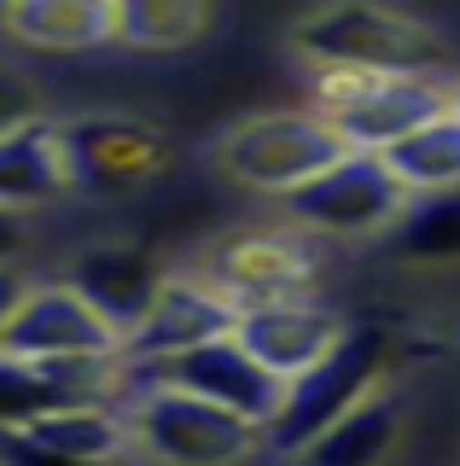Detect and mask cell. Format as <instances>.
Here are the masks:
<instances>
[{
    "instance_id": "cell-7",
    "label": "cell",
    "mask_w": 460,
    "mask_h": 466,
    "mask_svg": "<svg viewBox=\"0 0 460 466\" xmlns=\"http://www.w3.org/2000/svg\"><path fill=\"white\" fill-rule=\"evenodd\" d=\"M285 216L309 233H385L402 222L408 210V187L385 169V157L373 152H344L333 169H321L315 181H304L297 193H285Z\"/></svg>"
},
{
    "instance_id": "cell-24",
    "label": "cell",
    "mask_w": 460,
    "mask_h": 466,
    "mask_svg": "<svg viewBox=\"0 0 460 466\" xmlns=\"http://www.w3.org/2000/svg\"><path fill=\"white\" fill-rule=\"evenodd\" d=\"M24 245H30V228H24V216L0 210V268H18Z\"/></svg>"
},
{
    "instance_id": "cell-17",
    "label": "cell",
    "mask_w": 460,
    "mask_h": 466,
    "mask_svg": "<svg viewBox=\"0 0 460 466\" xmlns=\"http://www.w3.org/2000/svg\"><path fill=\"white\" fill-rule=\"evenodd\" d=\"M0 29L35 53H94L111 47V0H18L0 12Z\"/></svg>"
},
{
    "instance_id": "cell-6",
    "label": "cell",
    "mask_w": 460,
    "mask_h": 466,
    "mask_svg": "<svg viewBox=\"0 0 460 466\" xmlns=\"http://www.w3.org/2000/svg\"><path fill=\"white\" fill-rule=\"evenodd\" d=\"M315 245L304 233L285 228H251L222 239L215 251L198 262V280H205L227 309H268V303H292L315 286Z\"/></svg>"
},
{
    "instance_id": "cell-9",
    "label": "cell",
    "mask_w": 460,
    "mask_h": 466,
    "mask_svg": "<svg viewBox=\"0 0 460 466\" xmlns=\"http://www.w3.org/2000/svg\"><path fill=\"white\" fill-rule=\"evenodd\" d=\"M135 385H164V390H186L198 402H215L227 414L251 420V426H268L280 414V397L285 385L275 373H263L256 361L245 356V344L227 332V339H210L198 350H181V356L157 361V368H128Z\"/></svg>"
},
{
    "instance_id": "cell-21",
    "label": "cell",
    "mask_w": 460,
    "mask_h": 466,
    "mask_svg": "<svg viewBox=\"0 0 460 466\" xmlns=\"http://www.w3.org/2000/svg\"><path fill=\"white\" fill-rule=\"evenodd\" d=\"M396 257L408 262H460V187L455 193L408 198L402 222L391 228Z\"/></svg>"
},
{
    "instance_id": "cell-5",
    "label": "cell",
    "mask_w": 460,
    "mask_h": 466,
    "mask_svg": "<svg viewBox=\"0 0 460 466\" xmlns=\"http://www.w3.org/2000/svg\"><path fill=\"white\" fill-rule=\"evenodd\" d=\"M338 157H344V140L315 111L251 116V123L227 128L222 146H215V164H222L227 181L251 187V193H268V198L297 193L321 169H333Z\"/></svg>"
},
{
    "instance_id": "cell-14",
    "label": "cell",
    "mask_w": 460,
    "mask_h": 466,
    "mask_svg": "<svg viewBox=\"0 0 460 466\" xmlns=\"http://www.w3.org/2000/svg\"><path fill=\"white\" fill-rule=\"evenodd\" d=\"M65 286L76 291L117 339H128V332L146 320V309L157 303V291L169 286V268L146 251V245H94V251H82L70 262Z\"/></svg>"
},
{
    "instance_id": "cell-3",
    "label": "cell",
    "mask_w": 460,
    "mask_h": 466,
    "mask_svg": "<svg viewBox=\"0 0 460 466\" xmlns=\"http://www.w3.org/2000/svg\"><path fill=\"white\" fill-rule=\"evenodd\" d=\"M128 443L157 466H251L263 461V426L198 402L186 390L140 385L128 397Z\"/></svg>"
},
{
    "instance_id": "cell-13",
    "label": "cell",
    "mask_w": 460,
    "mask_h": 466,
    "mask_svg": "<svg viewBox=\"0 0 460 466\" xmlns=\"http://www.w3.org/2000/svg\"><path fill=\"white\" fill-rule=\"evenodd\" d=\"M234 327H239V309H227L198 274H169V286L157 291L146 320L123 339V361L128 368H157V361L181 356V350L227 339Z\"/></svg>"
},
{
    "instance_id": "cell-12",
    "label": "cell",
    "mask_w": 460,
    "mask_h": 466,
    "mask_svg": "<svg viewBox=\"0 0 460 466\" xmlns=\"http://www.w3.org/2000/svg\"><path fill=\"white\" fill-rule=\"evenodd\" d=\"M344 332L350 327H344L333 309H321V303H309V298H292V303H268V309H245L239 327H234V339L245 344V356L263 373H275L280 385H292V379H304L309 368H321V361L333 356Z\"/></svg>"
},
{
    "instance_id": "cell-15",
    "label": "cell",
    "mask_w": 460,
    "mask_h": 466,
    "mask_svg": "<svg viewBox=\"0 0 460 466\" xmlns=\"http://www.w3.org/2000/svg\"><path fill=\"white\" fill-rule=\"evenodd\" d=\"M402 437V390L373 385L344 420H333L297 461L285 466H385Z\"/></svg>"
},
{
    "instance_id": "cell-8",
    "label": "cell",
    "mask_w": 460,
    "mask_h": 466,
    "mask_svg": "<svg viewBox=\"0 0 460 466\" xmlns=\"http://www.w3.org/2000/svg\"><path fill=\"white\" fill-rule=\"evenodd\" d=\"M59 146H65L70 187L94 198L135 193L169 164L164 128L146 123V116H76V123H59Z\"/></svg>"
},
{
    "instance_id": "cell-4",
    "label": "cell",
    "mask_w": 460,
    "mask_h": 466,
    "mask_svg": "<svg viewBox=\"0 0 460 466\" xmlns=\"http://www.w3.org/2000/svg\"><path fill=\"white\" fill-rule=\"evenodd\" d=\"M292 41L315 70H362V76H425L443 58L431 29L385 6H326L297 24Z\"/></svg>"
},
{
    "instance_id": "cell-2",
    "label": "cell",
    "mask_w": 460,
    "mask_h": 466,
    "mask_svg": "<svg viewBox=\"0 0 460 466\" xmlns=\"http://www.w3.org/2000/svg\"><path fill=\"white\" fill-rule=\"evenodd\" d=\"M373 385H385V332L379 327H350L338 339V350L309 368L304 379H292L280 397V414L263 426V461H297L304 449L321 437L333 420H344Z\"/></svg>"
},
{
    "instance_id": "cell-1",
    "label": "cell",
    "mask_w": 460,
    "mask_h": 466,
    "mask_svg": "<svg viewBox=\"0 0 460 466\" xmlns=\"http://www.w3.org/2000/svg\"><path fill=\"white\" fill-rule=\"evenodd\" d=\"M315 116L344 140V152L385 157L396 140L449 111V87L431 76H362V70H315Z\"/></svg>"
},
{
    "instance_id": "cell-18",
    "label": "cell",
    "mask_w": 460,
    "mask_h": 466,
    "mask_svg": "<svg viewBox=\"0 0 460 466\" xmlns=\"http://www.w3.org/2000/svg\"><path fill=\"white\" fill-rule=\"evenodd\" d=\"M210 35V6L198 0H117L111 6V47L181 53Z\"/></svg>"
},
{
    "instance_id": "cell-23",
    "label": "cell",
    "mask_w": 460,
    "mask_h": 466,
    "mask_svg": "<svg viewBox=\"0 0 460 466\" xmlns=\"http://www.w3.org/2000/svg\"><path fill=\"white\" fill-rule=\"evenodd\" d=\"M0 466H88V461H65L53 449L30 443L24 431H0Z\"/></svg>"
},
{
    "instance_id": "cell-26",
    "label": "cell",
    "mask_w": 460,
    "mask_h": 466,
    "mask_svg": "<svg viewBox=\"0 0 460 466\" xmlns=\"http://www.w3.org/2000/svg\"><path fill=\"white\" fill-rule=\"evenodd\" d=\"M449 111H455V116H460V82H455V87H449Z\"/></svg>"
},
{
    "instance_id": "cell-25",
    "label": "cell",
    "mask_w": 460,
    "mask_h": 466,
    "mask_svg": "<svg viewBox=\"0 0 460 466\" xmlns=\"http://www.w3.org/2000/svg\"><path fill=\"white\" fill-rule=\"evenodd\" d=\"M24 291H30V286H24V274H18V268H0V320L12 315V303H18Z\"/></svg>"
},
{
    "instance_id": "cell-19",
    "label": "cell",
    "mask_w": 460,
    "mask_h": 466,
    "mask_svg": "<svg viewBox=\"0 0 460 466\" xmlns=\"http://www.w3.org/2000/svg\"><path fill=\"white\" fill-rule=\"evenodd\" d=\"M24 437L53 449V455H65V461L117 466L128 455V414H117L111 402H88V408H65L53 420H35Z\"/></svg>"
},
{
    "instance_id": "cell-22",
    "label": "cell",
    "mask_w": 460,
    "mask_h": 466,
    "mask_svg": "<svg viewBox=\"0 0 460 466\" xmlns=\"http://www.w3.org/2000/svg\"><path fill=\"white\" fill-rule=\"evenodd\" d=\"M41 123V106H35V87L18 76V70L0 65V135H12V128H30Z\"/></svg>"
},
{
    "instance_id": "cell-20",
    "label": "cell",
    "mask_w": 460,
    "mask_h": 466,
    "mask_svg": "<svg viewBox=\"0 0 460 466\" xmlns=\"http://www.w3.org/2000/svg\"><path fill=\"white\" fill-rule=\"evenodd\" d=\"M385 169L408 187V198H431V193H455L460 187V116L443 111L425 128H414L408 140H396L385 152Z\"/></svg>"
},
{
    "instance_id": "cell-10",
    "label": "cell",
    "mask_w": 460,
    "mask_h": 466,
    "mask_svg": "<svg viewBox=\"0 0 460 466\" xmlns=\"http://www.w3.org/2000/svg\"><path fill=\"white\" fill-rule=\"evenodd\" d=\"M0 356L12 361H111L123 356V339L99 320L70 286H30L12 315L0 320Z\"/></svg>"
},
{
    "instance_id": "cell-16",
    "label": "cell",
    "mask_w": 460,
    "mask_h": 466,
    "mask_svg": "<svg viewBox=\"0 0 460 466\" xmlns=\"http://www.w3.org/2000/svg\"><path fill=\"white\" fill-rule=\"evenodd\" d=\"M70 193V169H65V146H59V123H30L0 135V210L24 216L35 204H53Z\"/></svg>"
},
{
    "instance_id": "cell-11",
    "label": "cell",
    "mask_w": 460,
    "mask_h": 466,
    "mask_svg": "<svg viewBox=\"0 0 460 466\" xmlns=\"http://www.w3.org/2000/svg\"><path fill=\"white\" fill-rule=\"evenodd\" d=\"M117 390H135L123 356L111 361H12L0 356V431H30L35 420H53L65 408H88L111 402Z\"/></svg>"
}]
</instances>
